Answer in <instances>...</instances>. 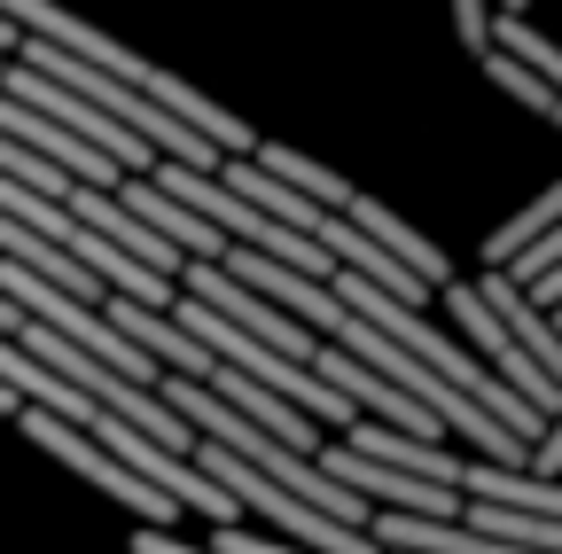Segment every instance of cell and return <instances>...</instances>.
<instances>
[{
    "instance_id": "cell-1",
    "label": "cell",
    "mask_w": 562,
    "mask_h": 554,
    "mask_svg": "<svg viewBox=\"0 0 562 554\" xmlns=\"http://www.w3.org/2000/svg\"><path fill=\"white\" fill-rule=\"evenodd\" d=\"M446 297H453V328H461V336H476L484 368L501 375V383H516V391H524V398L547 414V422H554V406H562V383H554V375H547V368L524 352V343H516V328H508L501 313L484 305V290H453V282H446Z\"/></svg>"
},
{
    "instance_id": "cell-2",
    "label": "cell",
    "mask_w": 562,
    "mask_h": 554,
    "mask_svg": "<svg viewBox=\"0 0 562 554\" xmlns=\"http://www.w3.org/2000/svg\"><path fill=\"white\" fill-rule=\"evenodd\" d=\"M313 242H328V258H336V265L368 273L375 290H391V297H406V305H422V297H430V282H422V273H414L406 258H391V250H383L368 227H351L344 212H321V219H313Z\"/></svg>"
},
{
    "instance_id": "cell-3",
    "label": "cell",
    "mask_w": 562,
    "mask_h": 554,
    "mask_svg": "<svg viewBox=\"0 0 562 554\" xmlns=\"http://www.w3.org/2000/svg\"><path fill=\"white\" fill-rule=\"evenodd\" d=\"M476 290H484V305H492V313H501V320L516 328V343H524V352H531V360H539V368L562 383V328L547 320V305H531V297H524V282H516L508 265H501V273H484Z\"/></svg>"
},
{
    "instance_id": "cell-4",
    "label": "cell",
    "mask_w": 562,
    "mask_h": 554,
    "mask_svg": "<svg viewBox=\"0 0 562 554\" xmlns=\"http://www.w3.org/2000/svg\"><path fill=\"white\" fill-rule=\"evenodd\" d=\"M461 523L492 539V554H562V516L547 508H508V500H461Z\"/></svg>"
},
{
    "instance_id": "cell-5",
    "label": "cell",
    "mask_w": 562,
    "mask_h": 554,
    "mask_svg": "<svg viewBox=\"0 0 562 554\" xmlns=\"http://www.w3.org/2000/svg\"><path fill=\"white\" fill-rule=\"evenodd\" d=\"M344 219H351V227H368V235H375V242H383L391 258H406V265H414V273H422L430 290H438V282H453L446 250H438V242H422V235H414V227H406V219L391 212V203H375V195H351V203H344Z\"/></svg>"
},
{
    "instance_id": "cell-6",
    "label": "cell",
    "mask_w": 562,
    "mask_h": 554,
    "mask_svg": "<svg viewBox=\"0 0 562 554\" xmlns=\"http://www.w3.org/2000/svg\"><path fill=\"white\" fill-rule=\"evenodd\" d=\"M243 157H258L266 172H281L290 188H305L313 203H328V212H344V203L360 195V188H351L344 172H328V165H313V157H297V149H281V142H258V149H243Z\"/></svg>"
},
{
    "instance_id": "cell-7",
    "label": "cell",
    "mask_w": 562,
    "mask_h": 554,
    "mask_svg": "<svg viewBox=\"0 0 562 554\" xmlns=\"http://www.w3.org/2000/svg\"><path fill=\"white\" fill-rule=\"evenodd\" d=\"M554 219H562V180H554V188H547V195L531 203V212H516V219H508L501 235H492V242H484V258H492V265H508V258H516V250H524V242H531L539 227H554Z\"/></svg>"
},
{
    "instance_id": "cell-8",
    "label": "cell",
    "mask_w": 562,
    "mask_h": 554,
    "mask_svg": "<svg viewBox=\"0 0 562 554\" xmlns=\"http://www.w3.org/2000/svg\"><path fill=\"white\" fill-rule=\"evenodd\" d=\"M453 32H461V47H484L492 39V0H453Z\"/></svg>"
},
{
    "instance_id": "cell-9",
    "label": "cell",
    "mask_w": 562,
    "mask_h": 554,
    "mask_svg": "<svg viewBox=\"0 0 562 554\" xmlns=\"http://www.w3.org/2000/svg\"><path fill=\"white\" fill-rule=\"evenodd\" d=\"M133 554H180V539H172L165 523H140V531H133Z\"/></svg>"
},
{
    "instance_id": "cell-10",
    "label": "cell",
    "mask_w": 562,
    "mask_h": 554,
    "mask_svg": "<svg viewBox=\"0 0 562 554\" xmlns=\"http://www.w3.org/2000/svg\"><path fill=\"white\" fill-rule=\"evenodd\" d=\"M16 406H24V398H16L9 383H0V414H9V422H16Z\"/></svg>"
},
{
    "instance_id": "cell-11",
    "label": "cell",
    "mask_w": 562,
    "mask_h": 554,
    "mask_svg": "<svg viewBox=\"0 0 562 554\" xmlns=\"http://www.w3.org/2000/svg\"><path fill=\"white\" fill-rule=\"evenodd\" d=\"M501 9H524V0H501Z\"/></svg>"
}]
</instances>
